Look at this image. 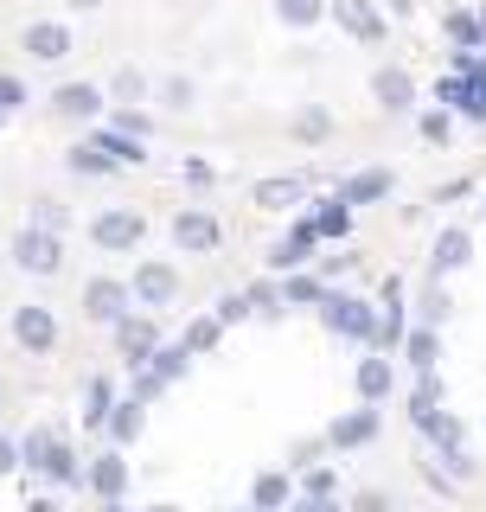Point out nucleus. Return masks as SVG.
Returning <instances> with one entry per match:
<instances>
[{
    "label": "nucleus",
    "instance_id": "obj_38",
    "mask_svg": "<svg viewBox=\"0 0 486 512\" xmlns=\"http://www.w3.org/2000/svg\"><path fill=\"white\" fill-rule=\"evenodd\" d=\"M116 96H128V103H141V96H148V77H141V71H122V77H116Z\"/></svg>",
    "mask_w": 486,
    "mask_h": 512
},
{
    "label": "nucleus",
    "instance_id": "obj_34",
    "mask_svg": "<svg viewBox=\"0 0 486 512\" xmlns=\"http://www.w3.org/2000/svg\"><path fill=\"white\" fill-rule=\"evenodd\" d=\"M448 39H455V45H480V13H448Z\"/></svg>",
    "mask_w": 486,
    "mask_h": 512
},
{
    "label": "nucleus",
    "instance_id": "obj_1",
    "mask_svg": "<svg viewBox=\"0 0 486 512\" xmlns=\"http://www.w3.org/2000/svg\"><path fill=\"white\" fill-rule=\"evenodd\" d=\"M20 461H26L32 474H45L52 487H84V468H77L71 442H64L58 429H32V436L20 442Z\"/></svg>",
    "mask_w": 486,
    "mask_h": 512
},
{
    "label": "nucleus",
    "instance_id": "obj_35",
    "mask_svg": "<svg viewBox=\"0 0 486 512\" xmlns=\"http://www.w3.org/2000/svg\"><path fill=\"white\" fill-rule=\"evenodd\" d=\"M327 128H333V116H327V109H301L295 135H301V141H327Z\"/></svg>",
    "mask_w": 486,
    "mask_h": 512
},
{
    "label": "nucleus",
    "instance_id": "obj_2",
    "mask_svg": "<svg viewBox=\"0 0 486 512\" xmlns=\"http://www.w3.org/2000/svg\"><path fill=\"white\" fill-rule=\"evenodd\" d=\"M13 263H20L26 276H58V263H64L58 231H45V224H26V231L13 237Z\"/></svg>",
    "mask_w": 486,
    "mask_h": 512
},
{
    "label": "nucleus",
    "instance_id": "obj_36",
    "mask_svg": "<svg viewBox=\"0 0 486 512\" xmlns=\"http://www.w3.org/2000/svg\"><path fill=\"white\" fill-rule=\"evenodd\" d=\"M448 135H455L448 109H435V116H423V141H435V148H448Z\"/></svg>",
    "mask_w": 486,
    "mask_h": 512
},
{
    "label": "nucleus",
    "instance_id": "obj_21",
    "mask_svg": "<svg viewBox=\"0 0 486 512\" xmlns=\"http://www.w3.org/2000/svg\"><path fill=\"white\" fill-rule=\"evenodd\" d=\"M186 359H192L186 346H154V352H148V372H154L160 384H173V378H186Z\"/></svg>",
    "mask_w": 486,
    "mask_h": 512
},
{
    "label": "nucleus",
    "instance_id": "obj_28",
    "mask_svg": "<svg viewBox=\"0 0 486 512\" xmlns=\"http://www.w3.org/2000/svg\"><path fill=\"white\" fill-rule=\"evenodd\" d=\"M218 333H224V320H218V314H212V320H192L180 346H186V352H212V346H218Z\"/></svg>",
    "mask_w": 486,
    "mask_h": 512
},
{
    "label": "nucleus",
    "instance_id": "obj_15",
    "mask_svg": "<svg viewBox=\"0 0 486 512\" xmlns=\"http://www.w3.org/2000/svg\"><path fill=\"white\" fill-rule=\"evenodd\" d=\"M371 436H378V410H352L333 423V448H365Z\"/></svg>",
    "mask_w": 486,
    "mask_h": 512
},
{
    "label": "nucleus",
    "instance_id": "obj_18",
    "mask_svg": "<svg viewBox=\"0 0 486 512\" xmlns=\"http://www.w3.org/2000/svg\"><path fill=\"white\" fill-rule=\"evenodd\" d=\"M103 423H109V436H116V448H128V442L141 436V397H128V404H109Z\"/></svg>",
    "mask_w": 486,
    "mask_h": 512
},
{
    "label": "nucleus",
    "instance_id": "obj_9",
    "mask_svg": "<svg viewBox=\"0 0 486 512\" xmlns=\"http://www.w3.org/2000/svg\"><path fill=\"white\" fill-rule=\"evenodd\" d=\"M218 218L212 212H180V218H173V244H180V250H192V256H205V250H218Z\"/></svg>",
    "mask_w": 486,
    "mask_h": 512
},
{
    "label": "nucleus",
    "instance_id": "obj_10",
    "mask_svg": "<svg viewBox=\"0 0 486 512\" xmlns=\"http://www.w3.org/2000/svg\"><path fill=\"white\" fill-rule=\"evenodd\" d=\"M333 20L346 26L359 45H378L384 39V20H378V7H371V0H333Z\"/></svg>",
    "mask_w": 486,
    "mask_h": 512
},
{
    "label": "nucleus",
    "instance_id": "obj_3",
    "mask_svg": "<svg viewBox=\"0 0 486 512\" xmlns=\"http://www.w3.org/2000/svg\"><path fill=\"white\" fill-rule=\"evenodd\" d=\"M90 237H96L103 250H135L141 237H148V218H141L135 205H109V212H96Z\"/></svg>",
    "mask_w": 486,
    "mask_h": 512
},
{
    "label": "nucleus",
    "instance_id": "obj_24",
    "mask_svg": "<svg viewBox=\"0 0 486 512\" xmlns=\"http://www.w3.org/2000/svg\"><path fill=\"white\" fill-rule=\"evenodd\" d=\"M288 493H295V487H288V474H256V487H250V500L256 506H288Z\"/></svg>",
    "mask_w": 486,
    "mask_h": 512
},
{
    "label": "nucleus",
    "instance_id": "obj_13",
    "mask_svg": "<svg viewBox=\"0 0 486 512\" xmlns=\"http://www.w3.org/2000/svg\"><path fill=\"white\" fill-rule=\"evenodd\" d=\"M122 487H128V461H122V455H96V461H90V493H96L103 506H116Z\"/></svg>",
    "mask_w": 486,
    "mask_h": 512
},
{
    "label": "nucleus",
    "instance_id": "obj_14",
    "mask_svg": "<svg viewBox=\"0 0 486 512\" xmlns=\"http://www.w3.org/2000/svg\"><path fill=\"white\" fill-rule=\"evenodd\" d=\"M52 109H58V116H71V122H77V116L90 122L96 109H103V90H96V84H64V90L52 96Z\"/></svg>",
    "mask_w": 486,
    "mask_h": 512
},
{
    "label": "nucleus",
    "instance_id": "obj_42",
    "mask_svg": "<svg viewBox=\"0 0 486 512\" xmlns=\"http://www.w3.org/2000/svg\"><path fill=\"white\" fill-rule=\"evenodd\" d=\"M442 314H448V295H442V288H429V295H423V320L435 327V320H442Z\"/></svg>",
    "mask_w": 486,
    "mask_h": 512
},
{
    "label": "nucleus",
    "instance_id": "obj_20",
    "mask_svg": "<svg viewBox=\"0 0 486 512\" xmlns=\"http://www.w3.org/2000/svg\"><path fill=\"white\" fill-rule=\"evenodd\" d=\"M403 352H410L416 372H435V359H442V340H435V327H416V333H403Z\"/></svg>",
    "mask_w": 486,
    "mask_h": 512
},
{
    "label": "nucleus",
    "instance_id": "obj_12",
    "mask_svg": "<svg viewBox=\"0 0 486 512\" xmlns=\"http://www.w3.org/2000/svg\"><path fill=\"white\" fill-rule=\"evenodd\" d=\"M116 346H122V359H128V365H148V352L160 346V340H154V320L122 314V320H116Z\"/></svg>",
    "mask_w": 486,
    "mask_h": 512
},
{
    "label": "nucleus",
    "instance_id": "obj_32",
    "mask_svg": "<svg viewBox=\"0 0 486 512\" xmlns=\"http://www.w3.org/2000/svg\"><path fill=\"white\" fill-rule=\"evenodd\" d=\"M320 295H327V288H320L314 276H295V269H288V282H282V301H301V308H307V301H320Z\"/></svg>",
    "mask_w": 486,
    "mask_h": 512
},
{
    "label": "nucleus",
    "instance_id": "obj_41",
    "mask_svg": "<svg viewBox=\"0 0 486 512\" xmlns=\"http://www.w3.org/2000/svg\"><path fill=\"white\" fill-rule=\"evenodd\" d=\"M32 224H45V231H58V224H64V205H58V199H39V212H32Z\"/></svg>",
    "mask_w": 486,
    "mask_h": 512
},
{
    "label": "nucleus",
    "instance_id": "obj_45",
    "mask_svg": "<svg viewBox=\"0 0 486 512\" xmlns=\"http://www.w3.org/2000/svg\"><path fill=\"white\" fill-rule=\"evenodd\" d=\"M71 7H103V0H71Z\"/></svg>",
    "mask_w": 486,
    "mask_h": 512
},
{
    "label": "nucleus",
    "instance_id": "obj_19",
    "mask_svg": "<svg viewBox=\"0 0 486 512\" xmlns=\"http://www.w3.org/2000/svg\"><path fill=\"white\" fill-rule=\"evenodd\" d=\"M96 148L116 160V167H135V160H141V135H128V128H103V135H96Z\"/></svg>",
    "mask_w": 486,
    "mask_h": 512
},
{
    "label": "nucleus",
    "instance_id": "obj_29",
    "mask_svg": "<svg viewBox=\"0 0 486 512\" xmlns=\"http://www.w3.org/2000/svg\"><path fill=\"white\" fill-rule=\"evenodd\" d=\"M71 173H90V180H96V173H116V160L90 141V148H71Z\"/></svg>",
    "mask_w": 486,
    "mask_h": 512
},
{
    "label": "nucleus",
    "instance_id": "obj_25",
    "mask_svg": "<svg viewBox=\"0 0 486 512\" xmlns=\"http://www.w3.org/2000/svg\"><path fill=\"white\" fill-rule=\"evenodd\" d=\"M314 231H320V237H346V231H352V212H346V199L320 205V212H314Z\"/></svg>",
    "mask_w": 486,
    "mask_h": 512
},
{
    "label": "nucleus",
    "instance_id": "obj_23",
    "mask_svg": "<svg viewBox=\"0 0 486 512\" xmlns=\"http://www.w3.org/2000/svg\"><path fill=\"white\" fill-rule=\"evenodd\" d=\"M384 391H391V359H365L359 365V397H365V404H378Z\"/></svg>",
    "mask_w": 486,
    "mask_h": 512
},
{
    "label": "nucleus",
    "instance_id": "obj_43",
    "mask_svg": "<svg viewBox=\"0 0 486 512\" xmlns=\"http://www.w3.org/2000/svg\"><path fill=\"white\" fill-rule=\"evenodd\" d=\"M116 128H128V135L148 141V128H154V122H148V116H135V109H122V122H116Z\"/></svg>",
    "mask_w": 486,
    "mask_h": 512
},
{
    "label": "nucleus",
    "instance_id": "obj_31",
    "mask_svg": "<svg viewBox=\"0 0 486 512\" xmlns=\"http://www.w3.org/2000/svg\"><path fill=\"white\" fill-rule=\"evenodd\" d=\"M435 404H442V384H435V372H423V384H416V397H410V416L423 423V416H429Z\"/></svg>",
    "mask_w": 486,
    "mask_h": 512
},
{
    "label": "nucleus",
    "instance_id": "obj_22",
    "mask_svg": "<svg viewBox=\"0 0 486 512\" xmlns=\"http://www.w3.org/2000/svg\"><path fill=\"white\" fill-rule=\"evenodd\" d=\"M467 250H474V244H467V231H442V237H435V276H442V269H461Z\"/></svg>",
    "mask_w": 486,
    "mask_h": 512
},
{
    "label": "nucleus",
    "instance_id": "obj_7",
    "mask_svg": "<svg viewBox=\"0 0 486 512\" xmlns=\"http://www.w3.org/2000/svg\"><path fill=\"white\" fill-rule=\"evenodd\" d=\"M13 340H20L26 352H52V346H58L52 308H13Z\"/></svg>",
    "mask_w": 486,
    "mask_h": 512
},
{
    "label": "nucleus",
    "instance_id": "obj_26",
    "mask_svg": "<svg viewBox=\"0 0 486 512\" xmlns=\"http://www.w3.org/2000/svg\"><path fill=\"white\" fill-rule=\"evenodd\" d=\"M103 416H109V378H90L84 384V423L103 429Z\"/></svg>",
    "mask_w": 486,
    "mask_h": 512
},
{
    "label": "nucleus",
    "instance_id": "obj_33",
    "mask_svg": "<svg viewBox=\"0 0 486 512\" xmlns=\"http://www.w3.org/2000/svg\"><path fill=\"white\" fill-rule=\"evenodd\" d=\"M320 13H327V0H282V20L288 26H314Z\"/></svg>",
    "mask_w": 486,
    "mask_h": 512
},
{
    "label": "nucleus",
    "instance_id": "obj_44",
    "mask_svg": "<svg viewBox=\"0 0 486 512\" xmlns=\"http://www.w3.org/2000/svg\"><path fill=\"white\" fill-rule=\"evenodd\" d=\"M13 468H20V448H13L7 436H0V474H13Z\"/></svg>",
    "mask_w": 486,
    "mask_h": 512
},
{
    "label": "nucleus",
    "instance_id": "obj_30",
    "mask_svg": "<svg viewBox=\"0 0 486 512\" xmlns=\"http://www.w3.org/2000/svg\"><path fill=\"white\" fill-rule=\"evenodd\" d=\"M333 487H339L333 468H314V474L301 480V500H307V506H327V500H333Z\"/></svg>",
    "mask_w": 486,
    "mask_h": 512
},
{
    "label": "nucleus",
    "instance_id": "obj_37",
    "mask_svg": "<svg viewBox=\"0 0 486 512\" xmlns=\"http://www.w3.org/2000/svg\"><path fill=\"white\" fill-rule=\"evenodd\" d=\"M250 308H256V314H275V308H282V288L256 282V288H250Z\"/></svg>",
    "mask_w": 486,
    "mask_h": 512
},
{
    "label": "nucleus",
    "instance_id": "obj_16",
    "mask_svg": "<svg viewBox=\"0 0 486 512\" xmlns=\"http://www.w3.org/2000/svg\"><path fill=\"white\" fill-rule=\"evenodd\" d=\"M371 96H378L384 109H410L416 84H410V71H378V77H371Z\"/></svg>",
    "mask_w": 486,
    "mask_h": 512
},
{
    "label": "nucleus",
    "instance_id": "obj_8",
    "mask_svg": "<svg viewBox=\"0 0 486 512\" xmlns=\"http://www.w3.org/2000/svg\"><path fill=\"white\" fill-rule=\"evenodd\" d=\"M26 52L39 58V64L71 58V26H64V20H32V26H26Z\"/></svg>",
    "mask_w": 486,
    "mask_h": 512
},
{
    "label": "nucleus",
    "instance_id": "obj_17",
    "mask_svg": "<svg viewBox=\"0 0 486 512\" xmlns=\"http://www.w3.org/2000/svg\"><path fill=\"white\" fill-rule=\"evenodd\" d=\"M384 192H391V173L371 167V173H352V180L339 186V199H346V205H371V199H384Z\"/></svg>",
    "mask_w": 486,
    "mask_h": 512
},
{
    "label": "nucleus",
    "instance_id": "obj_39",
    "mask_svg": "<svg viewBox=\"0 0 486 512\" xmlns=\"http://www.w3.org/2000/svg\"><path fill=\"white\" fill-rule=\"evenodd\" d=\"M243 314H256L250 295H224V301H218V320H224V327H231V320H243Z\"/></svg>",
    "mask_w": 486,
    "mask_h": 512
},
{
    "label": "nucleus",
    "instance_id": "obj_4",
    "mask_svg": "<svg viewBox=\"0 0 486 512\" xmlns=\"http://www.w3.org/2000/svg\"><path fill=\"white\" fill-rule=\"evenodd\" d=\"M320 320H327L333 333H346V340H371V327H378V314H371L359 295H320Z\"/></svg>",
    "mask_w": 486,
    "mask_h": 512
},
{
    "label": "nucleus",
    "instance_id": "obj_27",
    "mask_svg": "<svg viewBox=\"0 0 486 512\" xmlns=\"http://www.w3.org/2000/svg\"><path fill=\"white\" fill-rule=\"evenodd\" d=\"M295 199H301V180H263V186H256V205H275V212L295 205Z\"/></svg>",
    "mask_w": 486,
    "mask_h": 512
},
{
    "label": "nucleus",
    "instance_id": "obj_5",
    "mask_svg": "<svg viewBox=\"0 0 486 512\" xmlns=\"http://www.w3.org/2000/svg\"><path fill=\"white\" fill-rule=\"evenodd\" d=\"M128 295H135L141 308H167V301L180 295V269L173 263H141L135 282H128Z\"/></svg>",
    "mask_w": 486,
    "mask_h": 512
},
{
    "label": "nucleus",
    "instance_id": "obj_40",
    "mask_svg": "<svg viewBox=\"0 0 486 512\" xmlns=\"http://www.w3.org/2000/svg\"><path fill=\"white\" fill-rule=\"evenodd\" d=\"M20 103H26L20 77H0V116H7V109H20Z\"/></svg>",
    "mask_w": 486,
    "mask_h": 512
},
{
    "label": "nucleus",
    "instance_id": "obj_11",
    "mask_svg": "<svg viewBox=\"0 0 486 512\" xmlns=\"http://www.w3.org/2000/svg\"><path fill=\"white\" fill-rule=\"evenodd\" d=\"M314 244H320V231H314V218H301V224H295V231H288V237H282V244H275V250H269V269H282V276H288V269H301V263H307V250H314Z\"/></svg>",
    "mask_w": 486,
    "mask_h": 512
},
{
    "label": "nucleus",
    "instance_id": "obj_6",
    "mask_svg": "<svg viewBox=\"0 0 486 512\" xmlns=\"http://www.w3.org/2000/svg\"><path fill=\"white\" fill-rule=\"evenodd\" d=\"M128 301H135V295H128V282H116V276H103V282L84 288V314L103 320V327H116V320L128 314Z\"/></svg>",
    "mask_w": 486,
    "mask_h": 512
}]
</instances>
